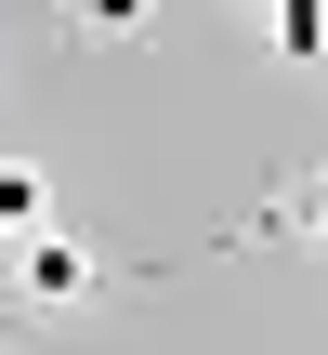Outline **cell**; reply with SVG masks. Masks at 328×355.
Wrapping results in <instances>:
<instances>
[{"label": "cell", "instance_id": "1", "mask_svg": "<svg viewBox=\"0 0 328 355\" xmlns=\"http://www.w3.org/2000/svg\"><path fill=\"white\" fill-rule=\"evenodd\" d=\"M13 277H26V303H39V316H66V303H92V277H105V263H92L79 237H53V224H39V237L13 250Z\"/></svg>", "mask_w": 328, "mask_h": 355}, {"label": "cell", "instance_id": "2", "mask_svg": "<svg viewBox=\"0 0 328 355\" xmlns=\"http://www.w3.org/2000/svg\"><path fill=\"white\" fill-rule=\"evenodd\" d=\"M39 211H53V184H39L26 158H0V237H13V250L39 237Z\"/></svg>", "mask_w": 328, "mask_h": 355}, {"label": "cell", "instance_id": "3", "mask_svg": "<svg viewBox=\"0 0 328 355\" xmlns=\"http://www.w3.org/2000/svg\"><path fill=\"white\" fill-rule=\"evenodd\" d=\"M289 224H302V237H316V250H328V184H316V198H302V211H289Z\"/></svg>", "mask_w": 328, "mask_h": 355}]
</instances>
